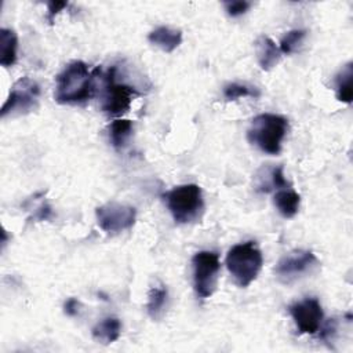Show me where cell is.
Masks as SVG:
<instances>
[{"label": "cell", "instance_id": "cell-7", "mask_svg": "<svg viewBox=\"0 0 353 353\" xmlns=\"http://www.w3.org/2000/svg\"><path fill=\"white\" fill-rule=\"evenodd\" d=\"M319 268V259L312 251L295 250L284 255L274 268L277 280L283 284H292Z\"/></svg>", "mask_w": 353, "mask_h": 353}, {"label": "cell", "instance_id": "cell-23", "mask_svg": "<svg viewBox=\"0 0 353 353\" xmlns=\"http://www.w3.org/2000/svg\"><path fill=\"white\" fill-rule=\"evenodd\" d=\"M68 7V3L66 1H50L48 3V12H47V19L50 23L54 22V18L55 15L62 10Z\"/></svg>", "mask_w": 353, "mask_h": 353}, {"label": "cell", "instance_id": "cell-6", "mask_svg": "<svg viewBox=\"0 0 353 353\" xmlns=\"http://www.w3.org/2000/svg\"><path fill=\"white\" fill-rule=\"evenodd\" d=\"M193 287L199 298H210L218 284L221 270L219 256L214 251H199L192 258Z\"/></svg>", "mask_w": 353, "mask_h": 353}, {"label": "cell", "instance_id": "cell-20", "mask_svg": "<svg viewBox=\"0 0 353 353\" xmlns=\"http://www.w3.org/2000/svg\"><path fill=\"white\" fill-rule=\"evenodd\" d=\"M305 36H306V30H302V29H292V30L287 32L281 37L280 46H279L281 54L288 55V54L294 52L298 48V46L302 43Z\"/></svg>", "mask_w": 353, "mask_h": 353}, {"label": "cell", "instance_id": "cell-24", "mask_svg": "<svg viewBox=\"0 0 353 353\" xmlns=\"http://www.w3.org/2000/svg\"><path fill=\"white\" fill-rule=\"evenodd\" d=\"M63 310H65V313H66L68 316H70V317L79 314V310H80V302H79V299H76V298H69V299L65 302V305H63Z\"/></svg>", "mask_w": 353, "mask_h": 353}, {"label": "cell", "instance_id": "cell-15", "mask_svg": "<svg viewBox=\"0 0 353 353\" xmlns=\"http://www.w3.org/2000/svg\"><path fill=\"white\" fill-rule=\"evenodd\" d=\"M18 37L11 29H0V65L4 68L12 66L17 62Z\"/></svg>", "mask_w": 353, "mask_h": 353}, {"label": "cell", "instance_id": "cell-13", "mask_svg": "<svg viewBox=\"0 0 353 353\" xmlns=\"http://www.w3.org/2000/svg\"><path fill=\"white\" fill-rule=\"evenodd\" d=\"M120 334L121 323L117 317H105L101 321H98L91 330L92 338L102 345L113 343L120 338Z\"/></svg>", "mask_w": 353, "mask_h": 353}, {"label": "cell", "instance_id": "cell-10", "mask_svg": "<svg viewBox=\"0 0 353 353\" xmlns=\"http://www.w3.org/2000/svg\"><path fill=\"white\" fill-rule=\"evenodd\" d=\"M299 334H317L323 324V307L316 298H306L288 306Z\"/></svg>", "mask_w": 353, "mask_h": 353}, {"label": "cell", "instance_id": "cell-21", "mask_svg": "<svg viewBox=\"0 0 353 353\" xmlns=\"http://www.w3.org/2000/svg\"><path fill=\"white\" fill-rule=\"evenodd\" d=\"M223 95L228 101H236L243 97H258V91L239 83H229L223 87Z\"/></svg>", "mask_w": 353, "mask_h": 353}, {"label": "cell", "instance_id": "cell-12", "mask_svg": "<svg viewBox=\"0 0 353 353\" xmlns=\"http://www.w3.org/2000/svg\"><path fill=\"white\" fill-rule=\"evenodd\" d=\"M148 40L164 52H172L182 43V32L170 26H159L148 34Z\"/></svg>", "mask_w": 353, "mask_h": 353}, {"label": "cell", "instance_id": "cell-22", "mask_svg": "<svg viewBox=\"0 0 353 353\" xmlns=\"http://www.w3.org/2000/svg\"><path fill=\"white\" fill-rule=\"evenodd\" d=\"M223 7H225V11L228 12V15L230 17H240L243 14H245L250 7H251V3L250 1H245V0H233V1H223Z\"/></svg>", "mask_w": 353, "mask_h": 353}, {"label": "cell", "instance_id": "cell-14", "mask_svg": "<svg viewBox=\"0 0 353 353\" xmlns=\"http://www.w3.org/2000/svg\"><path fill=\"white\" fill-rule=\"evenodd\" d=\"M274 205L284 218H292L296 215L301 204V196L291 188L279 189L274 193Z\"/></svg>", "mask_w": 353, "mask_h": 353}, {"label": "cell", "instance_id": "cell-4", "mask_svg": "<svg viewBox=\"0 0 353 353\" xmlns=\"http://www.w3.org/2000/svg\"><path fill=\"white\" fill-rule=\"evenodd\" d=\"M262 252L255 241L233 245L226 255V268L239 287H248L262 269Z\"/></svg>", "mask_w": 353, "mask_h": 353}, {"label": "cell", "instance_id": "cell-17", "mask_svg": "<svg viewBox=\"0 0 353 353\" xmlns=\"http://www.w3.org/2000/svg\"><path fill=\"white\" fill-rule=\"evenodd\" d=\"M353 63L347 62L342 69L338 72V74L334 79L335 83V94L338 101L350 103L353 98V88H352V81H353Z\"/></svg>", "mask_w": 353, "mask_h": 353}, {"label": "cell", "instance_id": "cell-2", "mask_svg": "<svg viewBox=\"0 0 353 353\" xmlns=\"http://www.w3.org/2000/svg\"><path fill=\"white\" fill-rule=\"evenodd\" d=\"M163 200L174 221L179 225L197 222L204 214L203 192L196 183H185L172 188L163 194Z\"/></svg>", "mask_w": 353, "mask_h": 353}, {"label": "cell", "instance_id": "cell-8", "mask_svg": "<svg viewBox=\"0 0 353 353\" xmlns=\"http://www.w3.org/2000/svg\"><path fill=\"white\" fill-rule=\"evenodd\" d=\"M40 97V87L39 84L29 79L21 77L12 85L3 108H1V117H7L8 114H25L34 110L39 105Z\"/></svg>", "mask_w": 353, "mask_h": 353}, {"label": "cell", "instance_id": "cell-16", "mask_svg": "<svg viewBox=\"0 0 353 353\" xmlns=\"http://www.w3.org/2000/svg\"><path fill=\"white\" fill-rule=\"evenodd\" d=\"M262 175H258L256 190L258 192H270L272 189H284L290 188L288 181L284 176L283 165H277L273 168L262 170Z\"/></svg>", "mask_w": 353, "mask_h": 353}, {"label": "cell", "instance_id": "cell-5", "mask_svg": "<svg viewBox=\"0 0 353 353\" xmlns=\"http://www.w3.org/2000/svg\"><path fill=\"white\" fill-rule=\"evenodd\" d=\"M139 92L135 87L127 83H119L116 80V66L109 68L103 74V97H102V110L108 116H121L125 113L132 102V98Z\"/></svg>", "mask_w": 353, "mask_h": 353}, {"label": "cell", "instance_id": "cell-9", "mask_svg": "<svg viewBox=\"0 0 353 353\" xmlns=\"http://www.w3.org/2000/svg\"><path fill=\"white\" fill-rule=\"evenodd\" d=\"M97 222L99 228L109 233L117 234L130 229L135 223L137 211L134 207L117 201H109L95 210Z\"/></svg>", "mask_w": 353, "mask_h": 353}, {"label": "cell", "instance_id": "cell-1", "mask_svg": "<svg viewBox=\"0 0 353 353\" xmlns=\"http://www.w3.org/2000/svg\"><path fill=\"white\" fill-rule=\"evenodd\" d=\"M97 69L90 70L83 61L69 62L55 77L54 98L61 105H84L95 94Z\"/></svg>", "mask_w": 353, "mask_h": 353}, {"label": "cell", "instance_id": "cell-18", "mask_svg": "<svg viewBox=\"0 0 353 353\" xmlns=\"http://www.w3.org/2000/svg\"><path fill=\"white\" fill-rule=\"evenodd\" d=\"M167 299H168V291L165 285L160 284L150 288L148 295V303H146V312L150 316V319L159 320L163 316L165 310Z\"/></svg>", "mask_w": 353, "mask_h": 353}, {"label": "cell", "instance_id": "cell-25", "mask_svg": "<svg viewBox=\"0 0 353 353\" xmlns=\"http://www.w3.org/2000/svg\"><path fill=\"white\" fill-rule=\"evenodd\" d=\"M52 215V211H51V207L47 204V203H43L39 210L36 211L34 214V219H39V221H46L48 218H51Z\"/></svg>", "mask_w": 353, "mask_h": 353}, {"label": "cell", "instance_id": "cell-3", "mask_svg": "<svg viewBox=\"0 0 353 353\" xmlns=\"http://www.w3.org/2000/svg\"><path fill=\"white\" fill-rule=\"evenodd\" d=\"M288 131V120L274 113H261L251 120L247 131L248 141L268 154H279Z\"/></svg>", "mask_w": 353, "mask_h": 353}, {"label": "cell", "instance_id": "cell-11", "mask_svg": "<svg viewBox=\"0 0 353 353\" xmlns=\"http://www.w3.org/2000/svg\"><path fill=\"white\" fill-rule=\"evenodd\" d=\"M255 52L258 63L263 70L273 69L280 62L283 55L276 43L266 34H261L255 40Z\"/></svg>", "mask_w": 353, "mask_h": 353}, {"label": "cell", "instance_id": "cell-19", "mask_svg": "<svg viewBox=\"0 0 353 353\" xmlns=\"http://www.w3.org/2000/svg\"><path fill=\"white\" fill-rule=\"evenodd\" d=\"M132 121L128 119H116L109 125V139L113 148L123 149L131 134H132Z\"/></svg>", "mask_w": 353, "mask_h": 353}]
</instances>
